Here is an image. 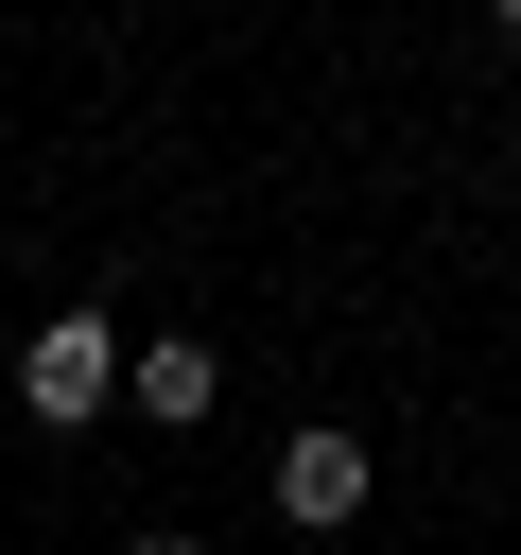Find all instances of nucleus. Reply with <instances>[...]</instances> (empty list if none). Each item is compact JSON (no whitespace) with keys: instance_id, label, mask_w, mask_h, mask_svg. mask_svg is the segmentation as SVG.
<instances>
[{"instance_id":"f03ea898","label":"nucleus","mask_w":521,"mask_h":555,"mask_svg":"<svg viewBox=\"0 0 521 555\" xmlns=\"http://www.w3.org/2000/svg\"><path fill=\"white\" fill-rule=\"evenodd\" d=\"M122 399V347H104V312H52L35 347H17V416H52V434H87Z\"/></svg>"},{"instance_id":"7ed1b4c3","label":"nucleus","mask_w":521,"mask_h":555,"mask_svg":"<svg viewBox=\"0 0 521 555\" xmlns=\"http://www.w3.org/2000/svg\"><path fill=\"white\" fill-rule=\"evenodd\" d=\"M122 399H139V416H156V434H191V416H208V399H226V364H208V347H191V330H174V347H139V364H122Z\"/></svg>"},{"instance_id":"39448f33","label":"nucleus","mask_w":521,"mask_h":555,"mask_svg":"<svg viewBox=\"0 0 521 555\" xmlns=\"http://www.w3.org/2000/svg\"><path fill=\"white\" fill-rule=\"evenodd\" d=\"M504 52H521V0H504Z\"/></svg>"},{"instance_id":"20e7f679","label":"nucleus","mask_w":521,"mask_h":555,"mask_svg":"<svg viewBox=\"0 0 521 555\" xmlns=\"http://www.w3.org/2000/svg\"><path fill=\"white\" fill-rule=\"evenodd\" d=\"M122 555H208V538H122Z\"/></svg>"},{"instance_id":"f257e3e1","label":"nucleus","mask_w":521,"mask_h":555,"mask_svg":"<svg viewBox=\"0 0 521 555\" xmlns=\"http://www.w3.org/2000/svg\"><path fill=\"white\" fill-rule=\"evenodd\" d=\"M365 503H382V451H365L347 416H295V434H278V520H295V538H347Z\"/></svg>"}]
</instances>
